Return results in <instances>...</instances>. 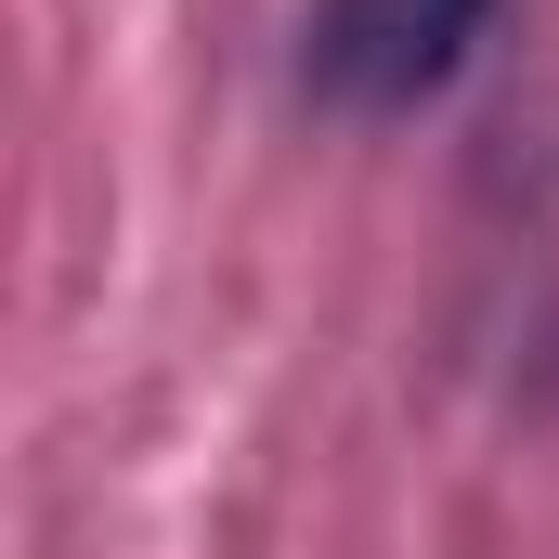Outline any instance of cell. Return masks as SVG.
<instances>
[{"mask_svg": "<svg viewBox=\"0 0 559 559\" xmlns=\"http://www.w3.org/2000/svg\"><path fill=\"white\" fill-rule=\"evenodd\" d=\"M481 26H495V0H312L299 13V79L352 118H404L481 52Z\"/></svg>", "mask_w": 559, "mask_h": 559, "instance_id": "1", "label": "cell"}]
</instances>
